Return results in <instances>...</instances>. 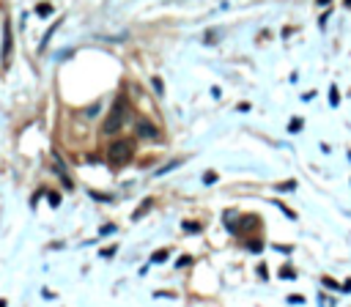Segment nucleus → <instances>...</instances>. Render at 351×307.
I'll return each instance as SVG.
<instances>
[{
  "label": "nucleus",
  "instance_id": "16",
  "mask_svg": "<svg viewBox=\"0 0 351 307\" xmlns=\"http://www.w3.org/2000/svg\"><path fill=\"white\" fill-rule=\"evenodd\" d=\"M50 203H52V206H58V203H61V198H58L55 192H50Z\"/></svg>",
  "mask_w": 351,
  "mask_h": 307
},
{
  "label": "nucleus",
  "instance_id": "4",
  "mask_svg": "<svg viewBox=\"0 0 351 307\" xmlns=\"http://www.w3.org/2000/svg\"><path fill=\"white\" fill-rule=\"evenodd\" d=\"M11 44H14V39H11V22L6 20L3 22V66L11 63Z\"/></svg>",
  "mask_w": 351,
  "mask_h": 307
},
{
  "label": "nucleus",
  "instance_id": "9",
  "mask_svg": "<svg viewBox=\"0 0 351 307\" xmlns=\"http://www.w3.org/2000/svg\"><path fill=\"white\" fill-rule=\"evenodd\" d=\"M329 104H332V107H337V104H340V102H337V88H335V85L329 88Z\"/></svg>",
  "mask_w": 351,
  "mask_h": 307
},
{
  "label": "nucleus",
  "instance_id": "18",
  "mask_svg": "<svg viewBox=\"0 0 351 307\" xmlns=\"http://www.w3.org/2000/svg\"><path fill=\"white\" fill-rule=\"evenodd\" d=\"M0 307H6V299H0Z\"/></svg>",
  "mask_w": 351,
  "mask_h": 307
},
{
  "label": "nucleus",
  "instance_id": "15",
  "mask_svg": "<svg viewBox=\"0 0 351 307\" xmlns=\"http://www.w3.org/2000/svg\"><path fill=\"white\" fill-rule=\"evenodd\" d=\"M280 277H285V280H291V277H294V271H291V269H283V271H280Z\"/></svg>",
  "mask_w": 351,
  "mask_h": 307
},
{
  "label": "nucleus",
  "instance_id": "11",
  "mask_svg": "<svg viewBox=\"0 0 351 307\" xmlns=\"http://www.w3.org/2000/svg\"><path fill=\"white\" fill-rule=\"evenodd\" d=\"M288 129H291V132H299V129H302V118H294V121H291V126H288Z\"/></svg>",
  "mask_w": 351,
  "mask_h": 307
},
{
  "label": "nucleus",
  "instance_id": "1",
  "mask_svg": "<svg viewBox=\"0 0 351 307\" xmlns=\"http://www.w3.org/2000/svg\"><path fill=\"white\" fill-rule=\"evenodd\" d=\"M132 154H134V146L129 140H115V143H110V148H107V159L113 162V165H126V162L132 159Z\"/></svg>",
  "mask_w": 351,
  "mask_h": 307
},
{
  "label": "nucleus",
  "instance_id": "8",
  "mask_svg": "<svg viewBox=\"0 0 351 307\" xmlns=\"http://www.w3.org/2000/svg\"><path fill=\"white\" fill-rule=\"evenodd\" d=\"M184 230L187 233H201V225L198 222H184Z\"/></svg>",
  "mask_w": 351,
  "mask_h": 307
},
{
  "label": "nucleus",
  "instance_id": "13",
  "mask_svg": "<svg viewBox=\"0 0 351 307\" xmlns=\"http://www.w3.org/2000/svg\"><path fill=\"white\" fill-rule=\"evenodd\" d=\"M250 250H253V252H261V250H263L261 241H250Z\"/></svg>",
  "mask_w": 351,
  "mask_h": 307
},
{
  "label": "nucleus",
  "instance_id": "10",
  "mask_svg": "<svg viewBox=\"0 0 351 307\" xmlns=\"http://www.w3.org/2000/svg\"><path fill=\"white\" fill-rule=\"evenodd\" d=\"M280 192H291V189H296V181H285V184H280Z\"/></svg>",
  "mask_w": 351,
  "mask_h": 307
},
{
  "label": "nucleus",
  "instance_id": "2",
  "mask_svg": "<svg viewBox=\"0 0 351 307\" xmlns=\"http://www.w3.org/2000/svg\"><path fill=\"white\" fill-rule=\"evenodd\" d=\"M124 121H126V102L118 99L113 104V110H110L107 121H104V132H107V135H115V132L124 126Z\"/></svg>",
  "mask_w": 351,
  "mask_h": 307
},
{
  "label": "nucleus",
  "instance_id": "3",
  "mask_svg": "<svg viewBox=\"0 0 351 307\" xmlns=\"http://www.w3.org/2000/svg\"><path fill=\"white\" fill-rule=\"evenodd\" d=\"M134 132H137V137H143V140H156V137H159V129L145 118H140L137 124H134Z\"/></svg>",
  "mask_w": 351,
  "mask_h": 307
},
{
  "label": "nucleus",
  "instance_id": "12",
  "mask_svg": "<svg viewBox=\"0 0 351 307\" xmlns=\"http://www.w3.org/2000/svg\"><path fill=\"white\" fill-rule=\"evenodd\" d=\"M203 181H206V184H214V181H217V173H206V176H203Z\"/></svg>",
  "mask_w": 351,
  "mask_h": 307
},
{
  "label": "nucleus",
  "instance_id": "5",
  "mask_svg": "<svg viewBox=\"0 0 351 307\" xmlns=\"http://www.w3.org/2000/svg\"><path fill=\"white\" fill-rule=\"evenodd\" d=\"M36 14L42 17V20H47V17L52 14V6H50V3H39V6H36Z\"/></svg>",
  "mask_w": 351,
  "mask_h": 307
},
{
  "label": "nucleus",
  "instance_id": "14",
  "mask_svg": "<svg viewBox=\"0 0 351 307\" xmlns=\"http://www.w3.org/2000/svg\"><path fill=\"white\" fill-rule=\"evenodd\" d=\"M165 258H167V252H165V250H162V252H156V255H154V260H156V263H162Z\"/></svg>",
  "mask_w": 351,
  "mask_h": 307
},
{
  "label": "nucleus",
  "instance_id": "7",
  "mask_svg": "<svg viewBox=\"0 0 351 307\" xmlns=\"http://www.w3.org/2000/svg\"><path fill=\"white\" fill-rule=\"evenodd\" d=\"M151 85H154V91H156L159 96L165 94V85H162V80H159V77H154V80H151Z\"/></svg>",
  "mask_w": 351,
  "mask_h": 307
},
{
  "label": "nucleus",
  "instance_id": "6",
  "mask_svg": "<svg viewBox=\"0 0 351 307\" xmlns=\"http://www.w3.org/2000/svg\"><path fill=\"white\" fill-rule=\"evenodd\" d=\"M151 203H154V200H151V198H148V200H143V206H140L137 211H134V219H137V217H143V214H145V211H148V208H151Z\"/></svg>",
  "mask_w": 351,
  "mask_h": 307
},
{
  "label": "nucleus",
  "instance_id": "17",
  "mask_svg": "<svg viewBox=\"0 0 351 307\" xmlns=\"http://www.w3.org/2000/svg\"><path fill=\"white\" fill-rule=\"evenodd\" d=\"M326 3H332V0H318V6H326Z\"/></svg>",
  "mask_w": 351,
  "mask_h": 307
}]
</instances>
